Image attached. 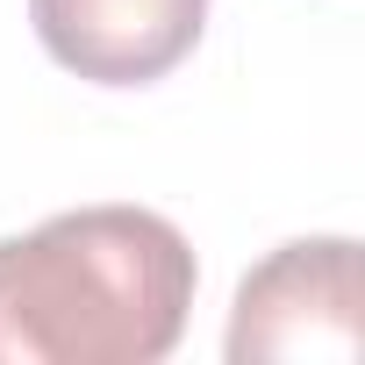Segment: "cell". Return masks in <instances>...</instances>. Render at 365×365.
<instances>
[{
  "instance_id": "cell-1",
  "label": "cell",
  "mask_w": 365,
  "mask_h": 365,
  "mask_svg": "<svg viewBox=\"0 0 365 365\" xmlns=\"http://www.w3.org/2000/svg\"><path fill=\"white\" fill-rule=\"evenodd\" d=\"M194 279V244L150 208L0 237V365H158L187 336Z\"/></svg>"
},
{
  "instance_id": "cell-2",
  "label": "cell",
  "mask_w": 365,
  "mask_h": 365,
  "mask_svg": "<svg viewBox=\"0 0 365 365\" xmlns=\"http://www.w3.org/2000/svg\"><path fill=\"white\" fill-rule=\"evenodd\" d=\"M365 344L358 322V244L351 237H301L279 244L244 287L230 315V358H336L351 365Z\"/></svg>"
},
{
  "instance_id": "cell-3",
  "label": "cell",
  "mask_w": 365,
  "mask_h": 365,
  "mask_svg": "<svg viewBox=\"0 0 365 365\" xmlns=\"http://www.w3.org/2000/svg\"><path fill=\"white\" fill-rule=\"evenodd\" d=\"M43 51L93 86H150L194 58L208 0H29Z\"/></svg>"
}]
</instances>
